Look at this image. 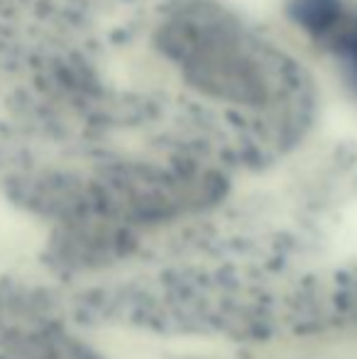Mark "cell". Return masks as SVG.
Returning <instances> with one entry per match:
<instances>
[{
  "label": "cell",
  "mask_w": 357,
  "mask_h": 359,
  "mask_svg": "<svg viewBox=\"0 0 357 359\" xmlns=\"http://www.w3.org/2000/svg\"><path fill=\"white\" fill-rule=\"evenodd\" d=\"M330 247L340 259H357V201L340 213V220L330 237Z\"/></svg>",
  "instance_id": "1"
}]
</instances>
